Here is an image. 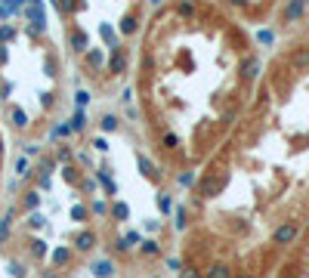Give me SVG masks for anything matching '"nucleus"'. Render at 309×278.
Returning <instances> with one entry per match:
<instances>
[{
  "mask_svg": "<svg viewBox=\"0 0 309 278\" xmlns=\"http://www.w3.org/2000/svg\"><path fill=\"white\" fill-rule=\"evenodd\" d=\"M115 216H127V207H124V204H115Z\"/></svg>",
  "mask_w": 309,
  "mask_h": 278,
  "instance_id": "9b49d317",
  "label": "nucleus"
},
{
  "mask_svg": "<svg viewBox=\"0 0 309 278\" xmlns=\"http://www.w3.org/2000/svg\"><path fill=\"white\" fill-rule=\"evenodd\" d=\"M102 130H118V118L115 115H105L102 118Z\"/></svg>",
  "mask_w": 309,
  "mask_h": 278,
  "instance_id": "423d86ee",
  "label": "nucleus"
},
{
  "mask_svg": "<svg viewBox=\"0 0 309 278\" xmlns=\"http://www.w3.org/2000/svg\"><path fill=\"white\" fill-rule=\"evenodd\" d=\"M204 278H232V272H229V266L226 263H213L210 269H207V275Z\"/></svg>",
  "mask_w": 309,
  "mask_h": 278,
  "instance_id": "7ed1b4c3",
  "label": "nucleus"
},
{
  "mask_svg": "<svg viewBox=\"0 0 309 278\" xmlns=\"http://www.w3.org/2000/svg\"><path fill=\"white\" fill-rule=\"evenodd\" d=\"M303 7H306V0H294V4L287 7V22H294L297 16H303Z\"/></svg>",
  "mask_w": 309,
  "mask_h": 278,
  "instance_id": "20e7f679",
  "label": "nucleus"
},
{
  "mask_svg": "<svg viewBox=\"0 0 309 278\" xmlns=\"http://www.w3.org/2000/svg\"><path fill=\"white\" fill-rule=\"evenodd\" d=\"M297 235H300V226L297 222H281V226L272 232V244H278V247H287V244H294L297 241Z\"/></svg>",
  "mask_w": 309,
  "mask_h": 278,
  "instance_id": "f257e3e1",
  "label": "nucleus"
},
{
  "mask_svg": "<svg viewBox=\"0 0 309 278\" xmlns=\"http://www.w3.org/2000/svg\"><path fill=\"white\" fill-rule=\"evenodd\" d=\"M244 278H250V275H244Z\"/></svg>",
  "mask_w": 309,
  "mask_h": 278,
  "instance_id": "ddd939ff",
  "label": "nucleus"
},
{
  "mask_svg": "<svg viewBox=\"0 0 309 278\" xmlns=\"http://www.w3.org/2000/svg\"><path fill=\"white\" fill-rule=\"evenodd\" d=\"M158 207L167 213V210H170V198H167V195H158Z\"/></svg>",
  "mask_w": 309,
  "mask_h": 278,
  "instance_id": "1a4fd4ad",
  "label": "nucleus"
},
{
  "mask_svg": "<svg viewBox=\"0 0 309 278\" xmlns=\"http://www.w3.org/2000/svg\"><path fill=\"white\" fill-rule=\"evenodd\" d=\"M183 278H201V275H198V269H192V266H189V269L183 272Z\"/></svg>",
  "mask_w": 309,
  "mask_h": 278,
  "instance_id": "9d476101",
  "label": "nucleus"
},
{
  "mask_svg": "<svg viewBox=\"0 0 309 278\" xmlns=\"http://www.w3.org/2000/svg\"><path fill=\"white\" fill-rule=\"evenodd\" d=\"M0 155H4V142H0Z\"/></svg>",
  "mask_w": 309,
  "mask_h": 278,
  "instance_id": "f8f14e48",
  "label": "nucleus"
},
{
  "mask_svg": "<svg viewBox=\"0 0 309 278\" xmlns=\"http://www.w3.org/2000/svg\"><path fill=\"white\" fill-rule=\"evenodd\" d=\"M75 247H78L81 253H87V250H93V247H96V235H93V232H81V235L75 238Z\"/></svg>",
  "mask_w": 309,
  "mask_h": 278,
  "instance_id": "f03ea898",
  "label": "nucleus"
},
{
  "mask_svg": "<svg viewBox=\"0 0 309 278\" xmlns=\"http://www.w3.org/2000/svg\"><path fill=\"white\" fill-rule=\"evenodd\" d=\"M142 253H145V256H158V247H155V241H145V244H142Z\"/></svg>",
  "mask_w": 309,
  "mask_h": 278,
  "instance_id": "0eeeda50",
  "label": "nucleus"
},
{
  "mask_svg": "<svg viewBox=\"0 0 309 278\" xmlns=\"http://www.w3.org/2000/svg\"><path fill=\"white\" fill-rule=\"evenodd\" d=\"M96 275H99V278H108V275H112V266H108V263H99V266H96Z\"/></svg>",
  "mask_w": 309,
  "mask_h": 278,
  "instance_id": "6e6552de",
  "label": "nucleus"
},
{
  "mask_svg": "<svg viewBox=\"0 0 309 278\" xmlns=\"http://www.w3.org/2000/svg\"><path fill=\"white\" fill-rule=\"evenodd\" d=\"M13 127H28V118L22 108H13Z\"/></svg>",
  "mask_w": 309,
  "mask_h": 278,
  "instance_id": "39448f33",
  "label": "nucleus"
}]
</instances>
